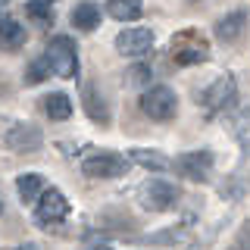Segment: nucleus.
I'll list each match as a JSON object with an SVG mask.
<instances>
[{
	"instance_id": "1",
	"label": "nucleus",
	"mask_w": 250,
	"mask_h": 250,
	"mask_svg": "<svg viewBox=\"0 0 250 250\" xmlns=\"http://www.w3.org/2000/svg\"><path fill=\"white\" fill-rule=\"evenodd\" d=\"M47 62H50L53 75L60 78H75L78 75V50H75V41L66 35H57L50 44H47Z\"/></svg>"
},
{
	"instance_id": "2",
	"label": "nucleus",
	"mask_w": 250,
	"mask_h": 250,
	"mask_svg": "<svg viewBox=\"0 0 250 250\" xmlns=\"http://www.w3.org/2000/svg\"><path fill=\"white\" fill-rule=\"evenodd\" d=\"M141 109H144L150 119L166 122V119H172V116H175L178 97H175V91H172L169 84H150V88L141 94Z\"/></svg>"
},
{
	"instance_id": "3",
	"label": "nucleus",
	"mask_w": 250,
	"mask_h": 250,
	"mask_svg": "<svg viewBox=\"0 0 250 250\" xmlns=\"http://www.w3.org/2000/svg\"><path fill=\"white\" fill-rule=\"evenodd\" d=\"M178 188L166 182V178H150V182H144L141 188V203H144L147 209H153V213H166V209H175L178 203Z\"/></svg>"
},
{
	"instance_id": "4",
	"label": "nucleus",
	"mask_w": 250,
	"mask_h": 250,
	"mask_svg": "<svg viewBox=\"0 0 250 250\" xmlns=\"http://www.w3.org/2000/svg\"><path fill=\"white\" fill-rule=\"evenodd\" d=\"M3 144L16 153H35L44 144V131L35 122H16L3 131Z\"/></svg>"
},
{
	"instance_id": "5",
	"label": "nucleus",
	"mask_w": 250,
	"mask_h": 250,
	"mask_svg": "<svg viewBox=\"0 0 250 250\" xmlns=\"http://www.w3.org/2000/svg\"><path fill=\"white\" fill-rule=\"evenodd\" d=\"M153 41H156V35L150 28H144V25H131V28H125L116 35V50L122 53V57H147V53L153 50Z\"/></svg>"
},
{
	"instance_id": "6",
	"label": "nucleus",
	"mask_w": 250,
	"mask_h": 250,
	"mask_svg": "<svg viewBox=\"0 0 250 250\" xmlns=\"http://www.w3.org/2000/svg\"><path fill=\"white\" fill-rule=\"evenodd\" d=\"M35 216H38V222H44V225L62 222V219L69 216V200H66V194L57 191V188H47V191L41 194V200L35 203Z\"/></svg>"
},
{
	"instance_id": "7",
	"label": "nucleus",
	"mask_w": 250,
	"mask_h": 250,
	"mask_svg": "<svg viewBox=\"0 0 250 250\" xmlns=\"http://www.w3.org/2000/svg\"><path fill=\"white\" fill-rule=\"evenodd\" d=\"M128 169V160L116 153H94L88 160H82V172L91 178H116V175H125Z\"/></svg>"
},
{
	"instance_id": "8",
	"label": "nucleus",
	"mask_w": 250,
	"mask_h": 250,
	"mask_svg": "<svg viewBox=\"0 0 250 250\" xmlns=\"http://www.w3.org/2000/svg\"><path fill=\"white\" fill-rule=\"evenodd\" d=\"M175 169L185 178H191V182H203L209 175V169H213V153L209 150H188L175 160Z\"/></svg>"
},
{
	"instance_id": "9",
	"label": "nucleus",
	"mask_w": 250,
	"mask_h": 250,
	"mask_svg": "<svg viewBox=\"0 0 250 250\" xmlns=\"http://www.w3.org/2000/svg\"><path fill=\"white\" fill-rule=\"evenodd\" d=\"M234 94H238L234 78L231 75H219L216 82H209L207 91H203V106L207 109H225L234 100Z\"/></svg>"
},
{
	"instance_id": "10",
	"label": "nucleus",
	"mask_w": 250,
	"mask_h": 250,
	"mask_svg": "<svg viewBox=\"0 0 250 250\" xmlns=\"http://www.w3.org/2000/svg\"><path fill=\"white\" fill-rule=\"evenodd\" d=\"M82 109L91 116L94 122H109V104H106L104 91H100L94 82H88L82 88Z\"/></svg>"
},
{
	"instance_id": "11",
	"label": "nucleus",
	"mask_w": 250,
	"mask_h": 250,
	"mask_svg": "<svg viewBox=\"0 0 250 250\" xmlns=\"http://www.w3.org/2000/svg\"><path fill=\"white\" fill-rule=\"evenodd\" d=\"M128 163L144 166V169H150V172H166V169L175 166V163H172L166 153L150 150V147H131V150H128Z\"/></svg>"
},
{
	"instance_id": "12",
	"label": "nucleus",
	"mask_w": 250,
	"mask_h": 250,
	"mask_svg": "<svg viewBox=\"0 0 250 250\" xmlns=\"http://www.w3.org/2000/svg\"><path fill=\"white\" fill-rule=\"evenodd\" d=\"M244 25H247V13L244 10H231V13H225L222 19L216 22V38L229 44V41H234V38H241Z\"/></svg>"
},
{
	"instance_id": "13",
	"label": "nucleus",
	"mask_w": 250,
	"mask_h": 250,
	"mask_svg": "<svg viewBox=\"0 0 250 250\" xmlns=\"http://www.w3.org/2000/svg\"><path fill=\"white\" fill-rule=\"evenodd\" d=\"M16 191H19V197L25 203H38L44 194V178L38 175V172H25V175H19V182H16Z\"/></svg>"
},
{
	"instance_id": "14",
	"label": "nucleus",
	"mask_w": 250,
	"mask_h": 250,
	"mask_svg": "<svg viewBox=\"0 0 250 250\" xmlns=\"http://www.w3.org/2000/svg\"><path fill=\"white\" fill-rule=\"evenodd\" d=\"M25 44V28L16 19H0V47L3 50H16Z\"/></svg>"
},
{
	"instance_id": "15",
	"label": "nucleus",
	"mask_w": 250,
	"mask_h": 250,
	"mask_svg": "<svg viewBox=\"0 0 250 250\" xmlns=\"http://www.w3.org/2000/svg\"><path fill=\"white\" fill-rule=\"evenodd\" d=\"M100 6H94V3H82V6H75L72 10V25L75 28H82V31H94L100 25Z\"/></svg>"
},
{
	"instance_id": "16",
	"label": "nucleus",
	"mask_w": 250,
	"mask_h": 250,
	"mask_svg": "<svg viewBox=\"0 0 250 250\" xmlns=\"http://www.w3.org/2000/svg\"><path fill=\"white\" fill-rule=\"evenodd\" d=\"M44 109H47V116H50V119H69V116H72V100H69V94H47L44 97Z\"/></svg>"
},
{
	"instance_id": "17",
	"label": "nucleus",
	"mask_w": 250,
	"mask_h": 250,
	"mask_svg": "<svg viewBox=\"0 0 250 250\" xmlns=\"http://www.w3.org/2000/svg\"><path fill=\"white\" fill-rule=\"evenodd\" d=\"M106 16H113V19H119V22H131V19L141 16V3L138 0H109Z\"/></svg>"
},
{
	"instance_id": "18",
	"label": "nucleus",
	"mask_w": 250,
	"mask_h": 250,
	"mask_svg": "<svg viewBox=\"0 0 250 250\" xmlns=\"http://www.w3.org/2000/svg\"><path fill=\"white\" fill-rule=\"evenodd\" d=\"M50 75H53V69H50V62H47V57H38V60L28 66L25 82H28V84H41L44 78H50Z\"/></svg>"
},
{
	"instance_id": "19",
	"label": "nucleus",
	"mask_w": 250,
	"mask_h": 250,
	"mask_svg": "<svg viewBox=\"0 0 250 250\" xmlns=\"http://www.w3.org/2000/svg\"><path fill=\"white\" fill-rule=\"evenodd\" d=\"M175 60L182 62V66H194V62H203V60H207V50H203V47H185V50L175 53Z\"/></svg>"
},
{
	"instance_id": "20",
	"label": "nucleus",
	"mask_w": 250,
	"mask_h": 250,
	"mask_svg": "<svg viewBox=\"0 0 250 250\" xmlns=\"http://www.w3.org/2000/svg\"><path fill=\"white\" fill-rule=\"evenodd\" d=\"M31 19H38V22H50V3H41V0H35V3H28L25 6Z\"/></svg>"
},
{
	"instance_id": "21",
	"label": "nucleus",
	"mask_w": 250,
	"mask_h": 250,
	"mask_svg": "<svg viewBox=\"0 0 250 250\" xmlns=\"http://www.w3.org/2000/svg\"><path fill=\"white\" fill-rule=\"evenodd\" d=\"M234 250H250V222L241 225V231H238V247Z\"/></svg>"
},
{
	"instance_id": "22",
	"label": "nucleus",
	"mask_w": 250,
	"mask_h": 250,
	"mask_svg": "<svg viewBox=\"0 0 250 250\" xmlns=\"http://www.w3.org/2000/svg\"><path fill=\"white\" fill-rule=\"evenodd\" d=\"M128 78H131V82H147V78H150V69H147V66H135L128 72Z\"/></svg>"
},
{
	"instance_id": "23",
	"label": "nucleus",
	"mask_w": 250,
	"mask_h": 250,
	"mask_svg": "<svg viewBox=\"0 0 250 250\" xmlns=\"http://www.w3.org/2000/svg\"><path fill=\"white\" fill-rule=\"evenodd\" d=\"M88 250H113L109 244H94V247H88Z\"/></svg>"
},
{
	"instance_id": "24",
	"label": "nucleus",
	"mask_w": 250,
	"mask_h": 250,
	"mask_svg": "<svg viewBox=\"0 0 250 250\" xmlns=\"http://www.w3.org/2000/svg\"><path fill=\"white\" fill-rule=\"evenodd\" d=\"M16 250H38L35 244H22V247H16Z\"/></svg>"
},
{
	"instance_id": "25",
	"label": "nucleus",
	"mask_w": 250,
	"mask_h": 250,
	"mask_svg": "<svg viewBox=\"0 0 250 250\" xmlns=\"http://www.w3.org/2000/svg\"><path fill=\"white\" fill-rule=\"evenodd\" d=\"M0 213H3V203H0Z\"/></svg>"
}]
</instances>
